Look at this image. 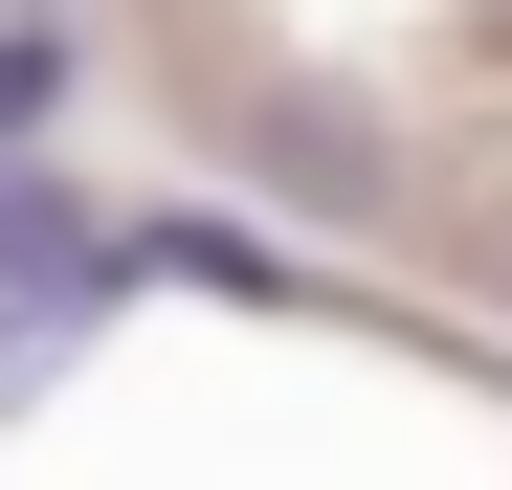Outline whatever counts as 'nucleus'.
Segmentation results:
<instances>
[{"label":"nucleus","mask_w":512,"mask_h":490,"mask_svg":"<svg viewBox=\"0 0 512 490\" xmlns=\"http://www.w3.org/2000/svg\"><path fill=\"white\" fill-rule=\"evenodd\" d=\"M45 112H67V23H0V156H23Z\"/></svg>","instance_id":"nucleus-1"}]
</instances>
